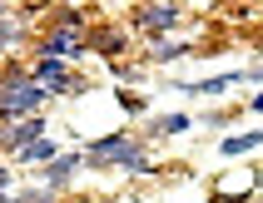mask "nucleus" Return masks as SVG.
<instances>
[{"label": "nucleus", "instance_id": "obj_1", "mask_svg": "<svg viewBox=\"0 0 263 203\" xmlns=\"http://www.w3.org/2000/svg\"><path fill=\"white\" fill-rule=\"evenodd\" d=\"M85 164L89 169H124V174H149V154L134 134H104L85 149Z\"/></svg>", "mask_w": 263, "mask_h": 203}, {"label": "nucleus", "instance_id": "obj_2", "mask_svg": "<svg viewBox=\"0 0 263 203\" xmlns=\"http://www.w3.org/2000/svg\"><path fill=\"white\" fill-rule=\"evenodd\" d=\"M45 99H50V85L30 79V70H15L10 79L0 85V119H25V114H35Z\"/></svg>", "mask_w": 263, "mask_h": 203}, {"label": "nucleus", "instance_id": "obj_3", "mask_svg": "<svg viewBox=\"0 0 263 203\" xmlns=\"http://www.w3.org/2000/svg\"><path fill=\"white\" fill-rule=\"evenodd\" d=\"M35 139H45V119L40 114H25V119H15L10 129H0V149H5V154H20V149H30Z\"/></svg>", "mask_w": 263, "mask_h": 203}, {"label": "nucleus", "instance_id": "obj_4", "mask_svg": "<svg viewBox=\"0 0 263 203\" xmlns=\"http://www.w3.org/2000/svg\"><path fill=\"white\" fill-rule=\"evenodd\" d=\"M174 20H179V5H174V0H149V5H139V25L154 30V35L169 30Z\"/></svg>", "mask_w": 263, "mask_h": 203}, {"label": "nucleus", "instance_id": "obj_5", "mask_svg": "<svg viewBox=\"0 0 263 203\" xmlns=\"http://www.w3.org/2000/svg\"><path fill=\"white\" fill-rule=\"evenodd\" d=\"M80 50H85L80 30H55V35H45V45H40V55H50V59H70V55H80Z\"/></svg>", "mask_w": 263, "mask_h": 203}, {"label": "nucleus", "instance_id": "obj_6", "mask_svg": "<svg viewBox=\"0 0 263 203\" xmlns=\"http://www.w3.org/2000/svg\"><path fill=\"white\" fill-rule=\"evenodd\" d=\"M30 79H40V85H50V94H55L65 79H70V70H65V59H50V55H35V65H30Z\"/></svg>", "mask_w": 263, "mask_h": 203}, {"label": "nucleus", "instance_id": "obj_7", "mask_svg": "<svg viewBox=\"0 0 263 203\" xmlns=\"http://www.w3.org/2000/svg\"><path fill=\"white\" fill-rule=\"evenodd\" d=\"M80 164H85L80 154H55V159H50V169H45V184H50V189H60V184H65Z\"/></svg>", "mask_w": 263, "mask_h": 203}, {"label": "nucleus", "instance_id": "obj_8", "mask_svg": "<svg viewBox=\"0 0 263 203\" xmlns=\"http://www.w3.org/2000/svg\"><path fill=\"white\" fill-rule=\"evenodd\" d=\"M263 144V129H253V134H234V139H223V154L234 159V154H249V149H258Z\"/></svg>", "mask_w": 263, "mask_h": 203}, {"label": "nucleus", "instance_id": "obj_9", "mask_svg": "<svg viewBox=\"0 0 263 203\" xmlns=\"http://www.w3.org/2000/svg\"><path fill=\"white\" fill-rule=\"evenodd\" d=\"M15 159H25V164H50V159H55V144H50V139H35V144L20 149Z\"/></svg>", "mask_w": 263, "mask_h": 203}, {"label": "nucleus", "instance_id": "obj_10", "mask_svg": "<svg viewBox=\"0 0 263 203\" xmlns=\"http://www.w3.org/2000/svg\"><path fill=\"white\" fill-rule=\"evenodd\" d=\"M154 129H159V134H184V129H189V119H184V114H159V119H154Z\"/></svg>", "mask_w": 263, "mask_h": 203}, {"label": "nucleus", "instance_id": "obj_11", "mask_svg": "<svg viewBox=\"0 0 263 203\" xmlns=\"http://www.w3.org/2000/svg\"><path fill=\"white\" fill-rule=\"evenodd\" d=\"M179 55H189V45H174V40H159V45H154V59H179Z\"/></svg>", "mask_w": 263, "mask_h": 203}, {"label": "nucleus", "instance_id": "obj_12", "mask_svg": "<svg viewBox=\"0 0 263 203\" xmlns=\"http://www.w3.org/2000/svg\"><path fill=\"white\" fill-rule=\"evenodd\" d=\"M95 50H100V55H115V50H124V40H115V35H100V40H95Z\"/></svg>", "mask_w": 263, "mask_h": 203}, {"label": "nucleus", "instance_id": "obj_13", "mask_svg": "<svg viewBox=\"0 0 263 203\" xmlns=\"http://www.w3.org/2000/svg\"><path fill=\"white\" fill-rule=\"evenodd\" d=\"M10 40H15V25H10V20H0V55L10 50Z\"/></svg>", "mask_w": 263, "mask_h": 203}, {"label": "nucleus", "instance_id": "obj_14", "mask_svg": "<svg viewBox=\"0 0 263 203\" xmlns=\"http://www.w3.org/2000/svg\"><path fill=\"white\" fill-rule=\"evenodd\" d=\"M0 189H10V169H0Z\"/></svg>", "mask_w": 263, "mask_h": 203}, {"label": "nucleus", "instance_id": "obj_15", "mask_svg": "<svg viewBox=\"0 0 263 203\" xmlns=\"http://www.w3.org/2000/svg\"><path fill=\"white\" fill-rule=\"evenodd\" d=\"M249 104H253V109H258V114H263V94H253V99H249Z\"/></svg>", "mask_w": 263, "mask_h": 203}, {"label": "nucleus", "instance_id": "obj_16", "mask_svg": "<svg viewBox=\"0 0 263 203\" xmlns=\"http://www.w3.org/2000/svg\"><path fill=\"white\" fill-rule=\"evenodd\" d=\"M243 79H263V70H249V74H243Z\"/></svg>", "mask_w": 263, "mask_h": 203}, {"label": "nucleus", "instance_id": "obj_17", "mask_svg": "<svg viewBox=\"0 0 263 203\" xmlns=\"http://www.w3.org/2000/svg\"><path fill=\"white\" fill-rule=\"evenodd\" d=\"M0 203H10V189H0Z\"/></svg>", "mask_w": 263, "mask_h": 203}, {"label": "nucleus", "instance_id": "obj_18", "mask_svg": "<svg viewBox=\"0 0 263 203\" xmlns=\"http://www.w3.org/2000/svg\"><path fill=\"white\" fill-rule=\"evenodd\" d=\"M0 20H5V5H0Z\"/></svg>", "mask_w": 263, "mask_h": 203}]
</instances>
